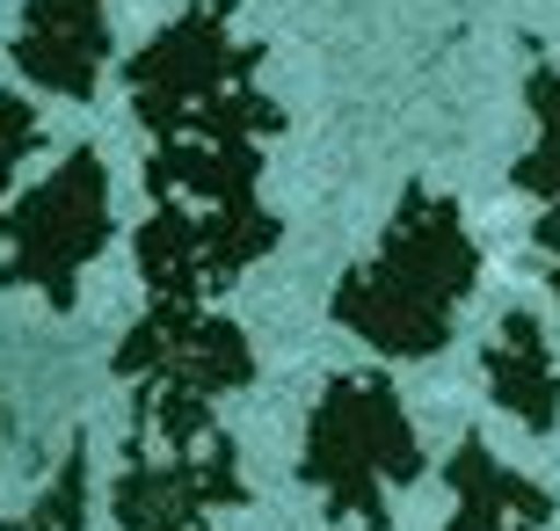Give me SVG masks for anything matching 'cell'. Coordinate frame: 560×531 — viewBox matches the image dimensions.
<instances>
[{"mask_svg": "<svg viewBox=\"0 0 560 531\" xmlns=\"http://www.w3.org/2000/svg\"><path fill=\"white\" fill-rule=\"evenodd\" d=\"M30 153H37V109L22 95H0V197H8V183Z\"/></svg>", "mask_w": 560, "mask_h": 531, "instance_id": "277c9868", "label": "cell"}, {"mask_svg": "<svg viewBox=\"0 0 560 531\" xmlns=\"http://www.w3.org/2000/svg\"><path fill=\"white\" fill-rule=\"evenodd\" d=\"M109 59V30H103V0H22L15 22V66L22 81H37L44 95L88 103Z\"/></svg>", "mask_w": 560, "mask_h": 531, "instance_id": "7a4b0ae2", "label": "cell"}, {"mask_svg": "<svg viewBox=\"0 0 560 531\" xmlns=\"http://www.w3.org/2000/svg\"><path fill=\"white\" fill-rule=\"evenodd\" d=\"M81 503H88V466H81V459H66V473L51 481V495H44L37 510H22V524H15V517H0V531H88Z\"/></svg>", "mask_w": 560, "mask_h": 531, "instance_id": "3957f363", "label": "cell"}, {"mask_svg": "<svg viewBox=\"0 0 560 531\" xmlns=\"http://www.w3.org/2000/svg\"><path fill=\"white\" fill-rule=\"evenodd\" d=\"M109 241V175L95 153H66L22 205L0 211V285L37 291L51 307L81 299V269Z\"/></svg>", "mask_w": 560, "mask_h": 531, "instance_id": "6da1fadb", "label": "cell"}]
</instances>
